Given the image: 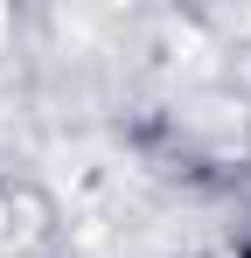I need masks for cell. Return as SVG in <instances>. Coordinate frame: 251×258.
<instances>
[{
	"mask_svg": "<svg viewBox=\"0 0 251 258\" xmlns=\"http://www.w3.org/2000/svg\"><path fill=\"white\" fill-rule=\"evenodd\" d=\"M0 223H7V210H0Z\"/></svg>",
	"mask_w": 251,
	"mask_h": 258,
	"instance_id": "1",
	"label": "cell"
}]
</instances>
